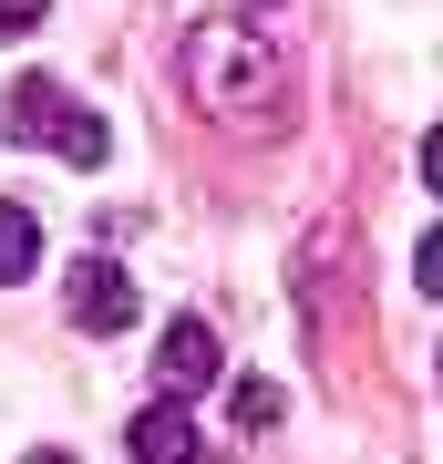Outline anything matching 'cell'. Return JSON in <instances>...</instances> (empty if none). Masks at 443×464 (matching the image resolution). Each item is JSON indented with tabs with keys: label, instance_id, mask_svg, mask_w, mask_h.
<instances>
[{
	"label": "cell",
	"instance_id": "1",
	"mask_svg": "<svg viewBox=\"0 0 443 464\" xmlns=\"http://www.w3.org/2000/svg\"><path fill=\"white\" fill-rule=\"evenodd\" d=\"M186 93L217 124L268 134V124H289V52L258 42V21H197L186 32Z\"/></svg>",
	"mask_w": 443,
	"mask_h": 464
},
{
	"label": "cell",
	"instance_id": "2",
	"mask_svg": "<svg viewBox=\"0 0 443 464\" xmlns=\"http://www.w3.org/2000/svg\"><path fill=\"white\" fill-rule=\"evenodd\" d=\"M63 299H72V320H82V331H134V310H145V299H134V279H124L114 258H72Z\"/></svg>",
	"mask_w": 443,
	"mask_h": 464
},
{
	"label": "cell",
	"instance_id": "3",
	"mask_svg": "<svg viewBox=\"0 0 443 464\" xmlns=\"http://www.w3.org/2000/svg\"><path fill=\"white\" fill-rule=\"evenodd\" d=\"M155 382H165V402H197L207 382H217V331H207V320H176V331H165Z\"/></svg>",
	"mask_w": 443,
	"mask_h": 464
},
{
	"label": "cell",
	"instance_id": "4",
	"mask_svg": "<svg viewBox=\"0 0 443 464\" xmlns=\"http://www.w3.org/2000/svg\"><path fill=\"white\" fill-rule=\"evenodd\" d=\"M63 114H72V103H63V83H52V72H21V83H11V134H21V145H52V134H63Z\"/></svg>",
	"mask_w": 443,
	"mask_h": 464
},
{
	"label": "cell",
	"instance_id": "5",
	"mask_svg": "<svg viewBox=\"0 0 443 464\" xmlns=\"http://www.w3.org/2000/svg\"><path fill=\"white\" fill-rule=\"evenodd\" d=\"M134 464H197V423H186L176 402L134 413Z\"/></svg>",
	"mask_w": 443,
	"mask_h": 464
},
{
	"label": "cell",
	"instance_id": "6",
	"mask_svg": "<svg viewBox=\"0 0 443 464\" xmlns=\"http://www.w3.org/2000/svg\"><path fill=\"white\" fill-rule=\"evenodd\" d=\"M32 268H42V227H32V207H21V197H0V289L32 279Z\"/></svg>",
	"mask_w": 443,
	"mask_h": 464
},
{
	"label": "cell",
	"instance_id": "7",
	"mask_svg": "<svg viewBox=\"0 0 443 464\" xmlns=\"http://www.w3.org/2000/svg\"><path fill=\"white\" fill-rule=\"evenodd\" d=\"M52 155H63V166H103V155H114V134H103V114H63V134H52Z\"/></svg>",
	"mask_w": 443,
	"mask_h": 464
},
{
	"label": "cell",
	"instance_id": "8",
	"mask_svg": "<svg viewBox=\"0 0 443 464\" xmlns=\"http://www.w3.org/2000/svg\"><path fill=\"white\" fill-rule=\"evenodd\" d=\"M279 413H289V402H279V382H237V392H227V423H237V433H268Z\"/></svg>",
	"mask_w": 443,
	"mask_h": 464
},
{
	"label": "cell",
	"instance_id": "9",
	"mask_svg": "<svg viewBox=\"0 0 443 464\" xmlns=\"http://www.w3.org/2000/svg\"><path fill=\"white\" fill-rule=\"evenodd\" d=\"M412 279H423V299H443V227L423 237V248H412Z\"/></svg>",
	"mask_w": 443,
	"mask_h": 464
},
{
	"label": "cell",
	"instance_id": "10",
	"mask_svg": "<svg viewBox=\"0 0 443 464\" xmlns=\"http://www.w3.org/2000/svg\"><path fill=\"white\" fill-rule=\"evenodd\" d=\"M32 21H42V0H0V42H21Z\"/></svg>",
	"mask_w": 443,
	"mask_h": 464
},
{
	"label": "cell",
	"instance_id": "11",
	"mask_svg": "<svg viewBox=\"0 0 443 464\" xmlns=\"http://www.w3.org/2000/svg\"><path fill=\"white\" fill-rule=\"evenodd\" d=\"M423 186H433V197H443V124L423 134Z\"/></svg>",
	"mask_w": 443,
	"mask_h": 464
},
{
	"label": "cell",
	"instance_id": "12",
	"mask_svg": "<svg viewBox=\"0 0 443 464\" xmlns=\"http://www.w3.org/2000/svg\"><path fill=\"white\" fill-rule=\"evenodd\" d=\"M247 11H279V0H237V21H247Z\"/></svg>",
	"mask_w": 443,
	"mask_h": 464
},
{
	"label": "cell",
	"instance_id": "13",
	"mask_svg": "<svg viewBox=\"0 0 443 464\" xmlns=\"http://www.w3.org/2000/svg\"><path fill=\"white\" fill-rule=\"evenodd\" d=\"M32 464H72V454H32Z\"/></svg>",
	"mask_w": 443,
	"mask_h": 464
}]
</instances>
